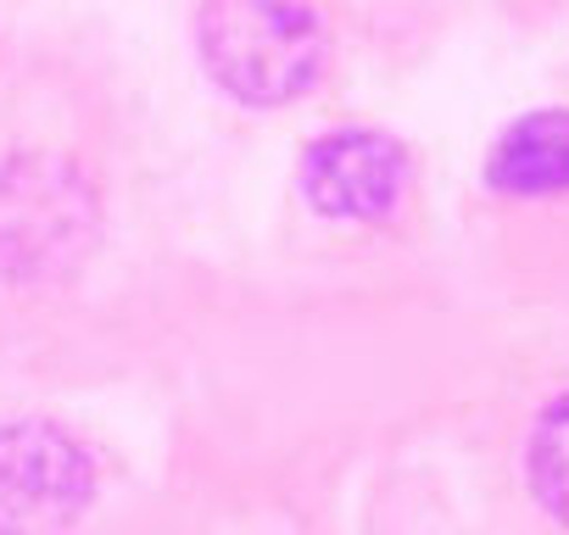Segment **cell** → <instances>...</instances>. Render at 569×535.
Instances as JSON below:
<instances>
[{
	"mask_svg": "<svg viewBox=\"0 0 569 535\" xmlns=\"http://www.w3.org/2000/svg\"><path fill=\"white\" fill-rule=\"evenodd\" d=\"M486 184L502 195L569 190V112H530L508 123L486 157Z\"/></svg>",
	"mask_w": 569,
	"mask_h": 535,
	"instance_id": "obj_5",
	"label": "cell"
},
{
	"mask_svg": "<svg viewBox=\"0 0 569 535\" xmlns=\"http://www.w3.org/2000/svg\"><path fill=\"white\" fill-rule=\"evenodd\" d=\"M302 190L325 218L375 223L408 190V151L397 140L375 134V129H336V134L308 145Z\"/></svg>",
	"mask_w": 569,
	"mask_h": 535,
	"instance_id": "obj_4",
	"label": "cell"
},
{
	"mask_svg": "<svg viewBox=\"0 0 569 535\" xmlns=\"http://www.w3.org/2000/svg\"><path fill=\"white\" fill-rule=\"evenodd\" d=\"M96 496L90 452L51 418L0 424V535H57Z\"/></svg>",
	"mask_w": 569,
	"mask_h": 535,
	"instance_id": "obj_2",
	"label": "cell"
},
{
	"mask_svg": "<svg viewBox=\"0 0 569 535\" xmlns=\"http://www.w3.org/2000/svg\"><path fill=\"white\" fill-rule=\"evenodd\" d=\"M90 229L84 184L51 157L0 162V268L7 274H51Z\"/></svg>",
	"mask_w": 569,
	"mask_h": 535,
	"instance_id": "obj_3",
	"label": "cell"
},
{
	"mask_svg": "<svg viewBox=\"0 0 569 535\" xmlns=\"http://www.w3.org/2000/svg\"><path fill=\"white\" fill-rule=\"evenodd\" d=\"M525 480L536 491V502L569 524V396H552L525 441Z\"/></svg>",
	"mask_w": 569,
	"mask_h": 535,
	"instance_id": "obj_6",
	"label": "cell"
},
{
	"mask_svg": "<svg viewBox=\"0 0 569 535\" xmlns=\"http://www.w3.org/2000/svg\"><path fill=\"white\" fill-rule=\"evenodd\" d=\"M196 40L212 84L246 107L297 101L330 62V29L313 0H207Z\"/></svg>",
	"mask_w": 569,
	"mask_h": 535,
	"instance_id": "obj_1",
	"label": "cell"
}]
</instances>
